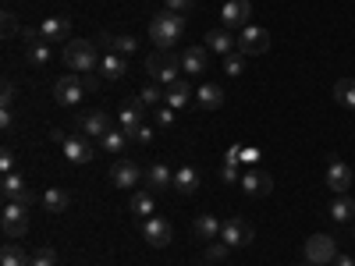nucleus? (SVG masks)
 <instances>
[{
    "instance_id": "35",
    "label": "nucleus",
    "mask_w": 355,
    "mask_h": 266,
    "mask_svg": "<svg viewBox=\"0 0 355 266\" xmlns=\"http://www.w3.org/2000/svg\"><path fill=\"white\" fill-rule=\"evenodd\" d=\"M139 100H142L146 107H160V103H164V89H160V82H150V85H146L142 93H139Z\"/></svg>"
},
{
    "instance_id": "18",
    "label": "nucleus",
    "mask_w": 355,
    "mask_h": 266,
    "mask_svg": "<svg viewBox=\"0 0 355 266\" xmlns=\"http://www.w3.org/2000/svg\"><path fill=\"white\" fill-rule=\"evenodd\" d=\"M178 57H182V71H189V75H202L206 64H210V53H206V46H185Z\"/></svg>"
},
{
    "instance_id": "20",
    "label": "nucleus",
    "mask_w": 355,
    "mask_h": 266,
    "mask_svg": "<svg viewBox=\"0 0 355 266\" xmlns=\"http://www.w3.org/2000/svg\"><path fill=\"white\" fill-rule=\"evenodd\" d=\"M224 103V89L217 85V82H202L199 89H196V107L199 110H217Z\"/></svg>"
},
{
    "instance_id": "47",
    "label": "nucleus",
    "mask_w": 355,
    "mask_h": 266,
    "mask_svg": "<svg viewBox=\"0 0 355 266\" xmlns=\"http://www.w3.org/2000/svg\"><path fill=\"white\" fill-rule=\"evenodd\" d=\"M259 160V150L256 145H242V163H256Z\"/></svg>"
},
{
    "instance_id": "40",
    "label": "nucleus",
    "mask_w": 355,
    "mask_h": 266,
    "mask_svg": "<svg viewBox=\"0 0 355 266\" xmlns=\"http://www.w3.org/2000/svg\"><path fill=\"white\" fill-rule=\"evenodd\" d=\"M33 266H57V252L50 245H43L36 256H33Z\"/></svg>"
},
{
    "instance_id": "11",
    "label": "nucleus",
    "mask_w": 355,
    "mask_h": 266,
    "mask_svg": "<svg viewBox=\"0 0 355 266\" xmlns=\"http://www.w3.org/2000/svg\"><path fill=\"white\" fill-rule=\"evenodd\" d=\"M85 93H89V89H85V82H78V78H57V82H53V100L61 103V107H78Z\"/></svg>"
},
{
    "instance_id": "27",
    "label": "nucleus",
    "mask_w": 355,
    "mask_h": 266,
    "mask_svg": "<svg viewBox=\"0 0 355 266\" xmlns=\"http://www.w3.org/2000/svg\"><path fill=\"white\" fill-rule=\"evenodd\" d=\"M128 210L135 213V217H153V210H157V192H150V188H142V192H135L132 199H128Z\"/></svg>"
},
{
    "instance_id": "3",
    "label": "nucleus",
    "mask_w": 355,
    "mask_h": 266,
    "mask_svg": "<svg viewBox=\"0 0 355 266\" xmlns=\"http://www.w3.org/2000/svg\"><path fill=\"white\" fill-rule=\"evenodd\" d=\"M61 57H64V64L71 71H82V75H89V71L100 64V53H96V43L93 39H71Z\"/></svg>"
},
{
    "instance_id": "13",
    "label": "nucleus",
    "mask_w": 355,
    "mask_h": 266,
    "mask_svg": "<svg viewBox=\"0 0 355 266\" xmlns=\"http://www.w3.org/2000/svg\"><path fill=\"white\" fill-rule=\"evenodd\" d=\"M142 114H146V103L139 96H132V100L121 103V132L128 139H135V132L142 128Z\"/></svg>"
},
{
    "instance_id": "25",
    "label": "nucleus",
    "mask_w": 355,
    "mask_h": 266,
    "mask_svg": "<svg viewBox=\"0 0 355 266\" xmlns=\"http://www.w3.org/2000/svg\"><path fill=\"white\" fill-rule=\"evenodd\" d=\"M220 227H224V224H220L214 213H202V217L192 220V234H196L199 242H214L217 234H220Z\"/></svg>"
},
{
    "instance_id": "42",
    "label": "nucleus",
    "mask_w": 355,
    "mask_h": 266,
    "mask_svg": "<svg viewBox=\"0 0 355 266\" xmlns=\"http://www.w3.org/2000/svg\"><path fill=\"white\" fill-rule=\"evenodd\" d=\"M0 103H4V107L15 103V82L11 78H4V85H0Z\"/></svg>"
},
{
    "instance_id": "24",
    "label": "nucleus",
    "mask_w": 355,
    "mask_h": 266,
    "mask_svg": "<svg viewBox=\"0 0 355 266\" xmlns=\"http://www.w3.org/2000/svg\"><path fill=\"white\" fill-rule=\"evenodd\" d=\"M196 188H199V170H196L192 163L178 167V170H174V192H178V195H192Z\"/></svg>"
},
{
    "instance_id": "29",
    "label": "nucleus",
    "mask_w": 355,
    "mask_h": 266,
    "mask_svg": "<svg viewBox=\"0 0 355 266\" xmlns=\"http://www.w3.org/2000/svg\"><path fill=\"white\" fill-rule=\"evenodd\" d=\"M25 61L33 64V68L50 64V43H46V39H33V43H25Z\"/></svg>"
},
{
    "instance_id": "48",
    "label": "nucleus",
    "mask_w": 355,
    "mask_h": 266,
    "mask_svg": "<svg viewBox=\"0 0 355 266\" xmlns=\"http://www.w3.org/2000/svg\"><path fill=\"white\" fill-rule=\"evenodd\" d=\"M331 266H355V259H352V256H338Z\"/></svg>"
},
{
    "instance_id": "14",
    "label": "nucleus",
    "mask_w": 355,
    "mask_h": 266,
    "mask_svg": "<svg viewBox=\"0 0 355 266\" xmlns=\"http://www.w3.org/2000/svg\"><path fill=\"white\" fill-rule=\"evenodd\" d=\"M220 18H224V28H245L252 18V4L249 0H227Z\"/></svg>"
},
{
    "instance_id": "46",
    "label": "nucleus",
    "mask_w": 355,
    "mask_h": 266,
    "mask_svg": "<svg viewBox=\"0 0 355 266\" xmlns=\"http://www.w3.org/2000/svg\"><path fill=\"white\" fill-rule=\"evenodd\" d=\"M135 142H139V145H146V142H153V128H150V125H142V128L135 132Z\"/></svg>"
},
{
    "instance_id": "37",
    "label": "nucleus",
    "mask_w": 355,
    "mask_h": 266,
    "mask_svg": "<svg viewBox=\"0 0 355 266\" xmlns=\"http://www.w3.org/2000/svg\"><path fill=\"white\" fill-rule=\"evenodd\" d=\"M0 21H4V25H0L4 39H15V36L21 33V28H25V25H18V15H15V11H4V18H0Z\"/></svg>"
},
{
    "instance_id": "41",
    "label": "nucleus",
    "mask_w": 355,
    "mask_h": 266,
    "mask_svg": "<svg viewBox=\"0 0 355 266\" xmlns=\"http://www.w3.org/2000/svg\"><path fill=\"white\" fill-rule=\"evenodd\" d=\"M199 4V0H164V11H174V15H185Z\"/></svg>"
},
{
    "instance_id": "33",
    "label": "nucleus",
    "mask_w": 355,
    "mask_h": 266,
    "mask_svg": "<svg viewBox=\"0 0 355 266\" xmlns=\"http://www.w3.org/2000/svg\"><path fill=\"white\" fill-rule=\"evenodd\" d=\"M100 145H103L107 153L121 157V153H125V145H128V135H125V132H107V135L100 139Z\"/></svg>"
},
{
    "instance_id": "9",
    "label": "nucleus",
    "mask_w": 355,
    "mask_h": 266,
    "mask_svg": "<svg viewBox=\"0 0 355 266\" xmlns=\"http://www.w3.org/2000/svg\"><path fill=\"white\" fill-rule=\"evenodd\" d=\"M142 167L135 163V160H128V157H117V163L110 167V181L117 185V188H139V181H142Z\"/></svg>"
},
{
    "instance_id": "22",
    "label": "nucleus",
    "mask_w": 355,
    "mask_h": 266,
    "mask_svg": "<svg viewBox=\"0 0 355 266\" xmlns=\"http://www.w3.org/2000/svg\"><path fill=\"white\" fill-rule=\"evenodd\" d=\"M327 185H331V192H348L352 188V167L348 163H341V160H331V167H327Z\"/></svg>"
},
{
    "instance_id": "17",
    "label": "nucleus",
    "mask_w": 355,
    "mask_h": 266,
    "mask_svg": "<svg viewBox=\"0 0 355 266\" xmlns=\"http://www.w3.org/2000/svg\"><path fill=\"white\" fill-rule=\"evenodd\" d=\"M189 103H192V85H189L185 78H178L174 85L164 89V107H171V110H185Z\"/></svg>"
},
{
    "instance_id": "7",
    "label": "nucleus",
    "mask_w": 355,
    "mask_h": 266,
    "mask_svg": "<svg viewBox=\"0 0 355 266\" xmlns=\"http://www.w3.org/2000/svg\"><path fill=\"white\" fill-rule=\"evenodd\" d=\"M4 234L11 242H18V238H25V231H28V206H21V202H8L4 206Z\"/></svg>"
},
{
    "instance_id": "16",
    "label": "nucleus",
    "mask_w": 355,
    "mask_h": 266,
    "mask_svg": "<svg viewBox=\"0 0 355 266\" xmlns=\"http://www.w3.org/2000/svg\"><path fill=\"white\" fill-rule=\"evenodd\" d=\"M239 185H242V192H249V195L263 199V195H270V192H274V177L266 174V170H245Z\"/></svg>"
},
{
    "instance_id": "28",
    "label": "nucleus",
    "mask_w": 355,
    "mask_h": 266,
    "mask_svg": "<svg viewBox=\"0 0 355 266\" xmlns=\"http://www.w3.org/2000/svg\"><path fill=\"white\" fill-rule=\"evenodd\" d=\"M100 43H103L110 53H121V57H132V53L139 50V39H135V36H110V33H103Z\"/></svg>"
},
{
    "instance_id": "34",
    "label": "nucleus",
    "mask_w": 355,
    "mask_h": 266,
    "mask_svg": "<svg viewBox=\"0 0 355 266\" xmlns=\"http://www.w3.org/2000/svg\"><path fill=\"white\" fill-rule=\"evenodd\" d=\"M334 100L345 103V107H355V78H341L334 85Z\"/></svg>"
},
{
    "instance_id": "10",
    "label": "nucleus",
    "mask_w": 355,
    "mask_h": 266,
    "mask_svg": "<svg viewBox=\"0 0 355 266\" xmlns=\"http://www.w3.org/2000/svg\"><path fill=\"white\" fill-rule=\"evenodd\" d=\"M220 238H224L231 249H245V245L256 238V231L249 227V220L231 217V220H224V227H220Z\"/></svg>"
},
{
    "instance_id": "1",
    "label": "nucleus",
    "mask_w": 355,
    "mask_h": 266,
    "mask_svg": "<svg viewBox=\"0 0 355 266\" xmlns=\"http://www.w3.org/2000/svg\"><path fill=\"white\" fill-rule=\"evenodd\" d=\"M185 15H174V11H160L153 21H150V39L157 50H174L178 39L185 36Z\"/></svg>"
},
{
    "instance_id": "45",
    "label": "nucleus",
    "mask_w": 355,
    "mask_h": 266,
    "mask_svg": "<svg viewBox=\"0 0 355 266\" xmlns=\"http://www.w3.org/2000/svg\"><path fill=\"white\" fill-rule=\"evenodd\" d=\"M220 177H224V185H239V181H242V177H239V167H224Z\"/></svg>"
},
{
    "instance_id": "44",
    "label": "nucleus",
    "mask_w": 355,
    "mask_h": 266,
    "mask_svg": "<svg viewBox=\"0 0 355 266\" xmlns=\"http://www.w3.org/2000/svg\"><path fill=\"white\" fill-rule=\"evenodd\" d=\"M0 128H4V132L15 128V110L11 107H0Z\"/></svg>"
},
{
    "instance_id": "21",
    "label": "nucleus",
    "mask_w": 355,
    "mask_h": 266,
    "mask_svg": "<svg viewBox=\"0 0 355 266\" xmlns=\"http://www.w3.org/2000/svg\"><path fill=\"white\" fill-rule=\"evenodd\" d=\"M40 36H43L46 43H61V39L71 36V21L61 18V15H57V18H46V21L40 25Z\"/></svg>"
},
{
    "instance_id": "5",
    "label": "nucleus",
    "mask_w": 355,
    "mask_h": 266,
    "mask_svg": "<svg viewBox=\"0 0 355 266\" xmlns=\"http://www.w3.org/2000/svg\"><path fill=\"white\" fill-rule=\"evenodd\" d=\"M306 263L309 266H327V263H334L338 259V245H334V238L331 234H313V238H306Z\"/></svg>"
},
{
    "instance_id": "39",
    "label": "nucleus",
    "mask_w": 355,
    "mask_h": 266,
    "mask_svg": "<svg viewBox=\"0 0 355 266\" xmlns=\"http://www.w3.org/2000/svg\"><path fill=\"white\" fill-rule=\"evenodd\" d=\"M231 252V245L220 238V242H206V259H210V263H217V259H224Z\"/></svg>"
},
{
    "instance_id": "19",
    "label": "nucleus",
    "mask_w": 355,
    "mask_h": 266,
    "mask_svg": "<svg viewBox=\"0 0 355 266\" xmlns=\"http://www.w3.org/2000/svg\"><path fill=\"white\" fill-rule=\"evenodd\" d=\"M128 75V57H121V53H103V61H100V78H107V82H117V78H125Z\"/></svg>"
},
{
    "instance_id": "43",
    "label": "nucleus",
    "mask_w": 355,
    "mask_h": 266,
    "mask_svg": "<svg viewBox=\"0 0 355 266\" xmlns=\"http://www.w3.org/2000/svg\"><path fill=\"white\" fill-rule=\"evenodd\" d=\"M0 174H15V153L11 150L0 153Z\"/></svg>"
},
{
    "instance_id": "6",
    "label": "nucleus",
    "mask_w": 355,
    "mask_h": 266,
    "mask_svg": "<svg viewBox=\"0 0 355 266\" xmlns=\"http://www.w3.org/2000/svg\"><path fill=\"white\" fill-rule=\"evenodd\" d=\"M142 238H146V245L150 249H167L171 245V238H174V231H171V220H164V217H146L142 220Z\"/></svg>"
},
{
    "instance_id": "15",
    "label": "nucleus",
    "mask_w": 355,
    "mask_h": 266,
    "mask_svg": "<svg viewBox=\"0 0 355 266\" xmlns=\"http://www.w3.org/2000/svg\"><path fill=\"white\" fill-rule=\"evenodd\" d=\"M78 132H82L85 139H103V135L110 132L107 114H103V110H85V114L78 117Z\"/></svg>"
},
{
    "instance_id": "8",
    "label": "nucleus",
    "mask_w": 355,
    "mask_h": 266,
    "mask_svg": "<svg viewBox=\"0 0 355 266\" xmlns=\"http://www.w3.org/2000/svg\"><path fill=\"white\" fill-rule=\"evenodd\" d=\"M266 50H270V33H266V28H259V25H245L242 36H239V53L259 57V53H266Z\"/></svg>"
},
{
    "instance_id": "2",
    "label": "nucleus",
    "mask_w": 355,
    "mask_h": 266,
    "mask_svg": "<svg viewBox=\"0 0 355 266\" xmlns=\"http://www.w3.org/2000/svg\"><path fill=\"white\" fill-rule=\"evenodd\" d=\"M146 71H150L153 82H160L164 89L178 82V71H182V57H178L174 50H153L150 57H146Z\"/></svg>"
},
{
    "instance_id": "12",
    "label": "nucleus",
    "mask_w": 355,
    "mask_h": 266,
    "mask_svg": "<svg viewBox=\"0 0 355 266\" xmlns=\"http://www.w3.org/2000/svg\"><path fill=\"white\" fill-rule=\"evenodd\" d=\"M0 192H4L8 202H21V206H33L36 202V192L25 188L21 174H4V177H0Z\"/></svg>"
},
{
    "instance_id": "4",
    "label": "nucleus",
    "mask_w": 355,
    "mask_h": 266,
    "mask_svg": "<svg viewBox=\"0 0 355 266\" xmlns=\"http://www.w3.org/2000/svg\"><path fill=\"white\" fill-rule=\"evenodd\" d=\"M50 139H53V142H61V150H64V160H68V163H75V167L93 163V145H89L85 139H78V135H64L61 128H53Z\"/></svg>"
},
{
    "instance_id": "38",
    "label": "nucleus",
    "mask_w": 355,
    "mask_h": 266,
    "mask_svg": "<svg viewBox=\"0 0 355 266\" xmlns=\"http://www.w3.org/2000/svg\"><path fill=\"white\" fill-rule=\"evenodd\" d=\"M178 110H171V107H157V114H153V121H157V128H174V121H178V117H174Z\"/></svg>"
},
{
    "instance_id": "30",
    "label": "nucleus",
    "mask_w": 355,
    "mask_h": 266,
    "mask_svg": "<svg viewBox=\"0 0 355 266\" xmlns=\"http://www.w3.org/2000/svg\"><path fill=\"white\" fill-rule=\"evenodd\" d=\"M331 217H334V224H348V220H355V199L341 192V195L331 202Z\"/></svg>"
},
{
    "instance_id": "32",
    "label": "nucleus",
    "mask_w": 355,
    "mask_h": 266,
    "mask_svg": "<svg viewBox=\"0 0 355 266\" xmlns=\"http://www.w3.org/2000/svg\"><path fill=\"white\" fill-rule=\"evenodd\" d=\"M0 266H33V259H28L18 245H4L0 249Z\"/></svg>"
},
{
    "instance_id": "23",
    "label": "nucleus",
    "mask_w": 355,
    "mask_h": 266,
    "mask_svg": "<svg viewBox=\"0 0 355 266\" xmlns=\"http://www.w3.org/2000/svg\"><path fill=\"white\" fill-rule=\"evenodd\" d=\"M146 188L150 192H164V188H174V174L167 163H153L150 170H146Z\"/></svg>"
},
{
    "instance_id": "26",
    "label": "nucleus",
    "mask_w": 355,
    "mask_h": 266,
    "mask_svg": "<svg viewBox=\"0 0 355 266\" xmlns=\"http://www.w3.org/2000/svg\"><path fill=\"white\" fill-rule=\"evenodd\" d=\"M206 50H217L220 57H227V53L239 50V43L231 39L227 28H210V33H206Z\"/></svg>"
},
{
    "instance_id": "36",
    "label": "nucleus",
    "mask_w": 355,
    "mask_h": 266,
    "mask_svg": "<svg viewBox=\"0 0 355 266\" xmlns=\"http://www.w3.org/2000/svg\"><path fill=\"white\" fill-rule=\"evenodd\" d=\"M224 71H227L231 78H239V75L245 71V53H239V50L227 53V57H224Z\"/></svg>"
},
{
    "instance_id": "31",
    "label": "nucleus",
    "mask_w": 355,
    "mask_h": 266,
    "mask_svg": "<svg viewBox=\"0 0 355 266\" xmlns=\"http://www.w3.org/2000/svg\"><path fill=\"white\" fill-rule=\"evenodd\" d=\"M43 206H46L50 213H64L68 206H71V195L64 188H50V192H43Z\"/></svg>"
}]
</instances>
